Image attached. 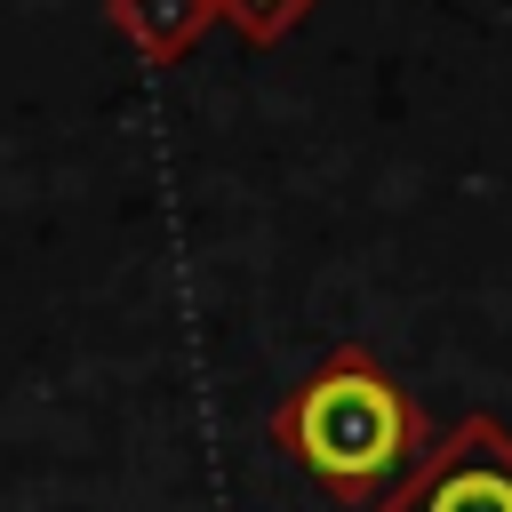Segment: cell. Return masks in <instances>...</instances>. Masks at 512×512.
Here are the masks:
<instances>
[{
	"label": "cell",
	"mask_w": 512,
	"mask_h": 512,
	"mask_svg": "<svg viewBox=\"0 0 512 512\" xmlns=\"http://www.w3.org/2000/svg\"><path fill=\"white\" fill-rule=\"evenodd\" d=\"M104 16H112V32H120L144 64H176V56L216 24V0H112Z\"/></svg>",
	"instance_id": "3957f363"
},
{
	"label": "cell",
	"mask_w": 512,
	"mask_h": 512,
	"mask_svg": "<svg viewBox=\"0 0 512 512\" xmlns=\"http://www.w3.org/2000/svg\"><path fill=\"white\" fill-rule=\"evenodd\" d=\"M376 512H512V432L496 416L448 424Z\"/></svg>",
	"instance_id": "7a4b0ae2"
},
{
	"label": "cell",
	"mask_w": 512,
	"mask_h": 512,
	"mask_svg": "<svg viewBox=\"0 0 512 512\" xmlns=\"http://www.w3.org/2000/svg\"><path fill=\"white\" fill-rule=\"evenodd\" d=\"M264 432L352 512H376L432 448L424 408L400 392V376L368 344H336L304 384H288V400L272 408Z\"/></svg>",
	"instance_id": "6da1fadb"
},
{
	"label": "cell",
	"mask_w": 512,
	"mask_h": 512,
	"mask_svg": "<svg viewBox=\"0 0 512 512\" xmlns=\"http://www.w3.org/2000/svg\"><path fill=\"white\" fill-rule=\"evenodd\" d=\"M216 16L240 24L248 40H280V32H296L312 16V0H216Z\"/></svg>",
	"instance_id": "277c9868"
}]
</instances>
